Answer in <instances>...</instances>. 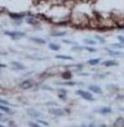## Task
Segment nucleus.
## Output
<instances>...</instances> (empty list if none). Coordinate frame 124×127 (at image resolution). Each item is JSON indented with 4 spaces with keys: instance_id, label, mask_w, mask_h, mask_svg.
<instances>
[{
    "instance_id": "f257e3e1",
    "label": "nucleus",
    "mask_w": 124,
    "mask_h": 127,
    "mask_svg": "<svg viewBox=\"0 0 124 127\" xmlns=\"http://www.w3.org/2000/svg\"><path fill=\"white\" fill-rule=\"evenodd\" d=\"M4 34L12 37L13 39H19V38L25 36V33L21 32V31H8V30H5L4 31Z\"/></svg>"
},
{
    "instance_id": "f03ea898",
    "label": "nucleus",
    "mask_w": 124,
    "mask_h": 127,
    "mask_svg": "<svg viewBox=\"0 0 124 127\" xmlns=\"http://www.w3.org/2000/svg\"><path fill=\"white\" fill-rule=\"evenodd\" d=\"M77 94L79 96H81L83 99H85L87 100V101H90V102H93L94 101V97L92 96V94L90 92H88V91H84V90H78L77 91Z\"/></svg>"
},
{
    "instance_id": "7ed1b4c3",
    "label": "nucleus",
    "mask_w": 124,
    "mask_h": 127,
    "mask_svg": "<svg viewBox=\"0 0 124 127\" xmlns=\"http://www.w3.org/2000/svg\"><path fill=\"white\" fill-rule=\"evenodd\" d=\"M106 51H107V53L110 57H113V58L124 57V53L122 51H113V50H110V49H106Z\"/></svg>"
},
{
    "instance_id": "20e7f679",
    "label": "nucleus",
    "mask_w": 124,
    "mask_h": 127,
    "mask_svg": "<svg viewBox=\"0 0 124 127\" xmlns=\"http://www.w3.org/2000/svg\"><path fill=\"white\" fill-rule=\"evenodd\" d=\"M49 113H51L52 115H54V116H64L65 115V111L58 108V107H56V108H50Z\"/></svg>"
},
{
    "instance_id": "39448f33",
    "label": "nucleus",
    "mask_w": 124,
    "mask_h": 127,
    "mask_svg": "<svg viewBox=\"0 0 124 127\" xmlns=\"http://www.w3.org/2000/svg\"><path fill=\"white\" fill-rule=\"evenodd\" d=\"M26 113H27V115H28V116L33 117V118H38L39 116L43 115L40 112L36 111L35 109H33V108H28V109H26Z\"/></svg>"
},
{
    "instance_id": "423d86ee",
    "label": "nucleus",
    "mask_w": 124,
    "mask_h": 127,
    "mask_svg": "<svg viewBox=\"0 0 124 127\" xmlns=\"http://www.w3.org/2000/svg\"><path fill=\"white\" fill-rule=\"evenodd\" d=\"M33 86H34V82L32 81V80H25V81H23L21 84H20V88L26 90V89H30Z\"/></svg>"
},
{
    "instance_id": "0eeeda50",
    "label": "nucleus",
    "mask_w": 124,
    "mask_h": 127,
    "mask_svg": "<svg viewBox=\"0 0 124 127\" xmlns=\"http://www.w3.org/2000/svg\"><path fill=\"white\" fill-rule=\"evenodd\" d=\"M95 112L100 113V114H103V115H106V114L112 113V109L110 108V107H102L100 109H95Z\"/></svg>"
},
{
    "instance_id": "6e6552de",
    "label": "nucleus",
    "mask_w": 124,
    "mask_h": 127,
    "mask_svg": "<svg viewBox=\"0 0 124 127\" xmlns=\"http://www.w3.org/2000/svg\"><path fill=\"white\" fill-rule=\"evenodd\" d=\"M118 65H119L118 62L114 61V59H107V61L102 63V66L106 67V68H109V67H117Z\"/></svg>"
},
{
    "instance_id": "1a4fd4ad",
    "label": "nucleus",
    "mask_w": 124,
    "mask_h": 127,
    "mask_svg": "<svg viewBox=\"0 0 124 127\" xmlns=\"http://www.w3.org/2000/svg\"><path fill=\"white\" fill-rule=\"evenodd\" d=\"M88 88H89V90H90V91H92L93 93H95V94H99V95H101L102 94V89L100 88V87L99 86H96V85H90V86H89L88 87Z\"/></svg>"
},
{
    "instance_id": "9d476101",
    "label": "nucleus",
    "mask_w": 124,
    "mask_h": 127,
    "mask_svg": "<svg viewBox=\"0 0 124 127\" xmlns=\"http://www.w3.org/2000/svg\"><path fill=\"white\" fill-rule=\"evenodd\" d=\"M12 65L15 67V68H13V70H16V71H24V70H26L25 67L22 64H20L19 62H12Z\"/></svg>"
},
{
    "instance_id": "9b49d317",
    "label": "nucleus",
    "mask_w": 124,
    "mask_h": 127,
    "mask_svg": "<svg viewBox=\"0 0 124 127\" xmlns=\"http://www.w3.org/2000/svg\"><path fill=\"white\" fill-rule=\"evenodd\" d=\"M113 126H115V127H124V118L123 117L117 118L113 123Z\"/></svg>"
},
{
    "instance_id": "f8f14e48",
    "label": "nucleus",
    "mask_w": 124,
    "mask_h": 127,
    "mask_svg": "<svg viewBox=\"0 0 124 127\" xmlns=\"http://www.w3.org/2000/svg\"><path fill=\"white\" fill-rule=\"evenodd\" d=\"M90 66H97L101 63V59L100 58H97V59H89V61L87 62Z\"/></svg>"
},
{
    "instance_id": "ddd939ff",
    "label": "nucleus",
    "mask_w": 124,
    "mask_h": 127,
    "mask_svg": "<svg viewBox=\"0 0 124 127\" xmlns=\"http://www.w3.org/2000/svg\"><path fill=\"white\" fill-rule=\"evenodd\" d=\"M0 111L8 113V114H13V111L10 108H8V107H6V105H3V104H0Z\"/></svg>"
},
{
    "instance_id": "4468645a",
    "label": "nucleus",
    "mask_w": 124,
    "mask_h": 127,
    "mask_svg": "<svg viewBox=\"0 0 124 127\" xmlns=\"http://www.w3.org/2000/svg\"><path fill=\"white\" fill-rule=\"evenodd\" d=\"M56 59H66V61H74V58L71 56H64V55H57L54 57Z\"/></svg>"
},
{
    "instance_id": "2eb2a0df",
    "label": "nucleus",
    "mask_w": 124,
    "mask_h": 127,
    "mask_svg": "<svg viewBox=\"0 0 124 127\" xmlns=\"http://www.w3.org/2000/svg\"><path fill=\"white\" fill-rule=\"evenodd\" d=\"M30 41L33 42L39 43V44H44V43H45V41H44V39L40 38V37H33V36H31V37H30Z\"/></svg>"
},
{
    "instance_id": "dca6fc26",
    "label": "nucleus",
    "mask_w": 124,
    "mask_h": 127,
    "mask_svg": "<svg viewBox=\"0 0 124 127\" xmlns=\"http://www.w3.org/2000/svg\"><path fill=\"white\" fill-rule=\"evenodd\" d=\"M8 14L12 19H21L25 15L24 13H21V14H17V13H8Z\"/></svg>"
},
{
    "instance_id": "f3484780",
    "label": "nucleus",
    "mask_w": 124,
    "mask_h": 127,
    "mask_svg": "<svg viewBox=\"0 0 124 127\" xmlns=\"http://www.w3.org/2000/svg\"><path fill=\"white\" fill-rule=\"evenodd\" d=\"M56 85H59V86H70V87H74V86H77L78 83L76 82H65V83H56Z\"/></svg>"
},
{
    "instance_id": "a211bd4d",
    "label": "nucleus",
    "mask_w": 124,
    "mask_h": 127,
    "mask_svg": "<svg viewBox=\"0 0 124 127\" xmlns=\"http://www.w3.org/2000/svg\"><path fill=\"white\" fill-rule=\"evenodd\" d=\"M49 48L52 50V51H58L60 49H61V46L56 44V43H53V42H50L49 43Z\"/></svg>"
},
{
    "instance_id": "6ab92c4d",
    "label": "nucleus",
    "mask_w": 124,
    "mask_h": 127,
    "mask_svg": "<svg viewBox=\"0 0 124 127\" xmlns=\"http://www.w3.org/2000/svg\"><path fill=\"white\" fill-rule=\"evenodd\" d=\"M83 42H84V43L86 45H95L96 43H97V42L94 41V39H90V38H85Z\"/></svg>"
},
{
    "instance_id": "aec40b11",
    "label": "nucleus",
    "mask_w": 124,
    "mask_h": 127,
    "mask_svg": "<svg viewBox=\"0 0 124 127\" xmlns=\"http://www.w3.org/2000/svg\"><path fill=\"white\" fill-rule=\"evenodd\" d=\"M111 48L113 49H124V43L122 42H118V43H112Z\"/></svg>"
},
{
    "instance_id": "412c9836",
    "label": "nucleus",
    "mask_w": 124,
    "mask_h": 127,
    "mask_svg": "<svg viewBox=\"0 0 124 127\" xmlns=\"http://www.w3.org/2000/svg\"><path fill=\"white\" fill-rule=\"evenodd\" d=\"M62 78L65 79V80H69V79L72 78V75H71L70 72H65V73H63V74H62Z\"/></svg>"
},
{
    "instance_id": "4be33fe9",
    "label": "nucleus",
    "mask_w": 124,
    "mask_h": 127,
    "mask_svg": "<svg viewBox=\"0 0 124 127\" xmlns=\"http://www.w3.org/2000/svg\"><path fill=\"white\" fill-rule=\"evenodd\" d=\"M84 50H86V51H88L89 52H96L97 51V50H96L95 48H92V45H86V46H84Z\"/></svg>"
},
{
    "instance_id": "5701e85b",
    "label": "nucleus",
    "mask_w": 124,
    "mask_h": 127,
    "mask_svg": "<svg viewBox=\"0 0 124 127\" xmlns=\"http://www.w3.org/2000/svg\"><path fill=\"white\" fill-rule=\"evenodd\" d=\"M67 34V32L66 31H61V32H53V33H52V35L53 36H64V35H66Z\"/></svg>"
},
{
    "instance_id": "b1692460",
    "label": "nucleus",
    "mask_w": 124,
    "mask_h": 127,
    "mask_svg": "<svg viewBox=\"0 0 124 127\" xmlns=\"http://www.w3.org/2000/svg\"><path fill=\"white\" fill-rule=\"evenodd\" d=\"M95 39H97L98 42H100V43H105V38L104 37H102L100 35H95Z\"/></svg>"
},
{
    "instance_id": "393cba45",
    "label": "nucleus",
    "mask_w": 124,
    "mask_h": 127,
    "mask_svg": "<svg viewBox=\"0 0 124 127\" xmlns=\"http://www.w3.org/2000/svg\"><path fill=\"white\" fill-rule=\"evenodd\" d=\"M63 42L68 43V44H72V45H78V43L76 42H71V41H68V39H63Z\"/></svg>"
},
{
    "instance_id": "a878e982",
    "label": "nucleus",
    "mask_w": 124,
    "mask_h": 127,
    "mask_svg": "<svg viewBox=\"0 0 124 127\" xmlns=\"http://www.w3.org/2000/svg\"><path fill=\"white\" fill-rule=\"evenodd\" d=\"M108 74H97L96 76H94L95 79H104Z\"/></svg>"
},
{
    "instance_id": "bb28decb",
    "label": "nucleus",
    "mask_w": 124,
    "mask_h": 127,
    "mask_svg": "<svg viewBox=\"0 0 124 127\" xmlns=\"http://www.w3.org/2000/svg\"><path fill=\"white\" fill-rule=\"evenodd\" d=\"M26 21L28 22V23H30V24H32V25H36V24L38 23L36 20H33V19H29V18H27Z\"/></svg>"
},
{
    "instance_id": "cd10ccee",
    "label": "nucleus",
    "mask_w": 124,
    "mask_h": 127,
    "mask_svg": "<svg viewBox=\"0 0 124 127\" xmlns=\"http://www.w3.org/2000/svg\"><path fill=\"white\" fill-rule=\"evenodd\" d=\"M0 104H3V105H6V106H13L12 104H10L8 101H5V100H3V99H0Z\"/></svg>"
},
{
    "instance_id": "c85d7f7f",
    "label": "nucleus",
    "mask_w": 124,
    "mask_h": 127,
    "mask_svg": "<svg viewBox=\"0 0 124 127\" xmlns=\"http://www.w3.org/2000/svg\"><path fill=\"white\" fill-rule=\"evenodd\" d=\"M37 122H38V123H41V124L44 125V126H50V123H49V122H46V121H44V120L37 119Z\"/></svg>"
},
{
    "instance_id": "c756f323",
    "label": "nucleus",
    "mask_w": 124,
    "mask_h": 127,
    "mask_svg": "<svg viewBox=\"0 0 124 127\" xmlns=\"http://www.w3.org/2000/svg\"><path fill=\"white\" fill-rule=\"evenodd\" d=\"M117 38H118L119 42H122V43H124V36H122V35H118V36H117Z\"/></svg>"
},
{
    "instance_id": "7c9ffc66",
    "label": "nucleus",
    "mask_w": 124,
    "mask_h": 127,
    "mask_svg": "<svg viewBox=\"0 0 124 127\" xmlns=\"http://www.w3.org/2000/svg\"><path fill=\"white\" fill-rule=\"evenodd\" d=\"M58 91H59L60 93H62V94H66V95H67V93H68V91L65 90V89H59Z\"/></svg>"
},
{
    "instance_id": "2f4dec72",
    "label": "nucleus",
    "mask_w": 124,
    "mask_h": 127,
    "mask_svg": "<svg viewBox=\"0 0 124 127\" xmlns=\"http://www.w3.org/2000/svg\"><path fill=\"white\" fill-rule=\"evenodd\" d=\"M28 125L29 126H33V127H38V124L34 123V122H28Z\"/></svg>"
},
{
    "instance_id": "473e14b6",
    "label": "nucleus",
    "mask_w": 124,
    "mask_h": 127,
    "mask_svg": "<svg viewBox=\"0 0 124 127\" xmlns=\"http://www.w3.org/2000/svg\"><path fill=\"white\" fill-rule=\"evenodd\" d=\"M107 88H112V89H118V87H117V86H114V85H109V86H107Z\"/></svg>"
},
{
    "instance_id": "72a5a7b5",
    "label": "nucleus",
    "mask_w": 124,
    "mask_h": 127,
    "mask_svg": "<svg viewBox=\"0 0 124 127\" xmlns=\"http://www.w3.org/2000/svg\"><path fill=\"white\" fill-rule=\"evenodd\" d=\"M117 98H118V100H119V101H122V100H124V95H120V96H118V97H117Z\"/></svg>"
},
{
    "instance_id": "f704fd0d",
    "label": "nucleus",
    "mask_w": 124,
    "mask_h": 127,
    "mask_svg": "<svg viewBox=\"0 0 124 127\" xmlns=\"http://www.w3.org/2000/svg\"><path fill=\"white\" fill-rule=\"evenodd\" d=\"M44 89H47V90L53 91V88H52V87H49V86H44Z\"/></svg>"
},
{
    "instance_id": "c9c22d12",
    "label": "nucleus",
    "mask_w": 124,
    "mask_h": 127,
    "mask_svg": "<svg viewBox=\"0 0 124 127\" xmlns=\"http://www.w3.org/2000/svg\"><path fill=\"white\" fill-rule=\"evenodd\" d=\"M46 105H54V106H57V103H54V102H47Z\"/></svg>"
},
{
    "instance_id": "e433bc0d",
    "label": "nucleus",
    "mask_w": 124,
    "mask_h": 127,
    "mask_svg": "<svg viewBox=\"0 0 124 127\" xmlns=\"http://www.w3.org/2000/svg\"><path fill=\"white\" fill-rule=\"evenodd\" d=\"M6 67H7V66L4 65V64H0V69H1V68H6Z\"/></svg>"
},
{
    "instance_id": "4c0bfd02",
    "label": "nucleus",
    "mask_w": 124,
    "mask_h": 127,
    "mask_svg": "<svg viewBox=\"0 0 124 127\" xmlns=\"http://www.w3.org/2000/svg\"><path fill=\"white\" fill-rule=\"evenodd\" d=\"M9 125H10V126H15L14 122H12V121H10V122H9Z\"/></svg>"
},
{
    "instance_id": "58836bf2",
    "label": "nucleus",
    "mask_w": 124,
    "mask_h": 127,
    "mask_svg": "<svg viewBox=\"0 0 124 127\" xmlns=\"http://www.w3.org/2000/svg\"><path fill=\"white\" fill-rule=\"evenodd\" d=\"M81 1H83V2H88V1H90V0H81Z\"/></svg>"
},
{
    "instance_id": "ea45409f",
    "label": "nucleus",
    "mask_w": 124,
    "mask_h": 127,
    "mask_svg": "<svg viewBox=\"0 0 124 127\" xmlns=\"http://www.w3.org/2000/svg\"><path fill=\"white\" fill-rule=\"evenodd\" d=\"M0 55H6L5 52H2V51H0Z\"/></svg>"
},
{
    "instance_id": "a19ab883",
    "label": "nucleus",
    "mask_w": 124,
    "mask_h": 127,
    "mask_svg": "<svg viewBox=\"0 0 124 127\" xmlns=\"http://www.w3.org/2000/svg\"><path fill=\"white\" fill-rule=\"evenodd\" d=\"M119 110L120 111H124V108H119Z\"/></svg>"
},
{
    "instance_id": "79ce46f5",
    "label": "nucleus",
    "mask_w": 124,
    "mask_h": 127,
    "mask_svg": "<svg viewBox=\"0 0 124 127\" xmlns=\"http://www.w3.org/2000/svg\"><path fill=\"white\" fill-rule=\"evenodd\" d=\"M63 1H66V0H63Z\"/></svg>"
}]
</instances>
